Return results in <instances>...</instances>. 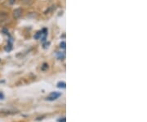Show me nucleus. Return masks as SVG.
<instances>
[{
    "mask_svg": "<svg viewBox=\"0 0 147 122\" xmlns=\"http://www.w3.org/2000/svg\"><path fill=\"white\" fill-rule=\"evenodd\" d=\"M61 93H57V92H52V93H51L50 94H49L48 97L47 98V99L49 100V101H53V100L57 99L59 97H61Z\"/></svg>",
    "mask_w": 147,
    "mask_h": 122,
    "instance_id": "1",
    "label": "nucleus"
},
{
    "mask_svg": "<svg viewBox=\"0 0 147 122\" xmlns=\"http://www.w3.org/2000/svg\"><path fill=\"white\" fill-rule=\"evenodd\" d=\"M8 20V15L6 12L0 13V25H3Z\"/></svg>",
    "mask_w": 147,
    "mask_h": 122,
    "instance_id": "2",
    "label": "nucleus"
},
{
    "mask_svg": "<svg viewBox=\"0 0 147 122\" xmlns=\"http://www.w3.org/2000/svg\"><path fill=\"white\" fill-rule=\"evenodd\" d=\"M21 14H22V10L21 8H17L13 11V17L15 19H18L21 17Z\"/></svg>",
    "mask_w": 147,
    "mask_h": 122,
    "instance_id": "3",
    "label": "nucleus"
},
{
    "mask_svg": "<svg viewBox=\"0 0 147 122\" xmlns=\"http://www.w3.org/2000/svg\"><path fill=\"white\" fill-rule=\"evenodd\" d=\"M57 87L61 88V89H65V88L66 87V84H65V82H59V83L57 84Z\"/></svg>",
    "mask_w": 147,
    "mask_h": 122,
    "instance_id": "4",
    "label": "nucleus"
},
{
    "mask_svg": "<svg viewBox=\"0 0 147 122\" xmlns=\"http://www.w3.org/2000/svg\"><path fill=\"white\" fill-rule=\"evenodd\" d=\"M57 57H58V59H60V60H63V59H65V53H57Z\"/></svg>",
    "mask_w": 147,
    "mask_h": 122,
    "instance_id": "5",
    "label": "nucleus"
},
{
    "mask_svg": "<svg viewBox=\"0 0 147 122\" xmlns=\"http://www.w3.org/2000/svg\"><path fill=\"white\" fill-rule=\"evenodd\" d=\"M41 35H42V31H38L34 35V38L35 39H41Z\"/></svg>",
    "mask_w": 147,
    "mask_h": 122,
    "instance_id": "6",
    "label": "nucleus"
},
{
    "mask_svg": "<svg viewBox=\"0 0 147 122\" xmlns=\"http://www.w3.org/2000/svg\"><path fill=\"white\" fill-rule=\"evenodd\" d=\"M47 69H48V64H47V63H43V66L41 67V70L43 71H47Z\"/></svg>",
    "mask_w": 147,
    "mask_h": 122,
    "instance_id": "7",
    "label": "nucleus"
},
{
    "mask_svg": "<svg viewBox=\"0 0 147 122\" xmlns=\"http://www.w3.org/2000/svg\"><path fill=\"white\" fill-rule=\"evenodd\" d=\"M11 49H12V46H11V43H8L7 46H6V48H5V50L7 52H10L11 50Z\"/></svg>",
    "mask_w": 147,
    "mask_h": 122,
    "instance_id": "8",
    "label": "nucleus"
},
{
    "mask_svg": "<svg viewBox=\"0 0 147 122\" xmlns=\"http://www.w3.org/2000/svg\"><path fill=\"white\" fill-rule=\"evenodd\" d=\"M65 46H66V44H65V41L61 42V43H60V47L61 48V49H65Z\"/></svg>",
    "mask_w": 147,
    "mask_h": 122,
    "instance_id": "9",
    "label": "nucleus"
},
{
    "mask_svg": "<svg viewBox=\"0 0 147 122\" xmlns=\"http://www.w3.org/2000/svg\"><path fill=\"white\" fill-rule=\"evenodd\" d=\"M50 45V43H46L43 44V49H47V48H48V46Z\"/></svg>",
    "mask_w": 147,
    "mask_h": 122,
    "instance_id": "10",
    "label": "nucleus"
},
{
    "mask_svg": "<svg viewBox=\"0 0 147 122\" xmlns=\"http://www.w3.org/2000/svg\"><path fill=\"white\" fill-rule=\"evenodd\" d=\"M8 2H9L10 4L12 5V4H14V3H16V0H8Z\"/></svg>",
    "mask_w": 147,
    "mask_h": 122,
    "instance_id": "11",
    "label": "nucleus"
},
{
    "mask_svg": "<svg viewBox=\"0 0 147 122\" xmlns=\"http://www.w3.org/2000/svg\"><path fill=\"white\" fill-rule=\"evenodd\" d=\"M58 122H65V118L63 117V119H60V120H58Z\"/></svg>",
    "mask_w": 147,
    "mask_h": 122,
    "instance_id": "12",
    "label": "nucleus"
}]
</instances>
